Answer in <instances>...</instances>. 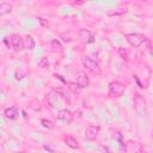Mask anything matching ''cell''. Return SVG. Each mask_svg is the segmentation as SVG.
<instances>
[{
    "mask_svg": "<svg viewBox=\"0 0 153 153\" xmlns=\"http://www.w3.org/2000/svg\"><path fill=\"white\" fill-rule=\"evenodd\" d=\"M143 153H149V152H143Z\"/></svg>",
    "mask_w": 153,
    "mask_h": 153,
    "instance_id": "cell-21",
    "label": "cell"
},
{
    "mask_svg": "<svg viewBox=\"0 0 153 153\" xmlns=\"http://www.w3.org/2000/svg\"><path fill=\"white\" fill-rule=\"evenodd\" d=\"M131 153H142L140 149H137V151H135V152H131Z\"/></svg>",
    "mask_w": 153,
    "mask_h": 153,
    "instance_id": "cell-19",
    "label": "cell"
},
{
    "mask_svg": "<svg viewBox=\"0 0 153 153\" xmlns=\"http://www.w3.org/2000/svg\"><path fill=\"white\" fill-rule=\"evenodd\" d=\"M124 85L120 81H112L109 85V94L112 97H121L124 93Z\"/></svg>",
    "mask_w": 153,
    "mask_h": 153,
    "instance_id": "cell-1",
    "label": "cell"
},
{
    "mask_svg": "<svg viewBox=\"0 0 153 153\" xmlns=\"http://www.w3.org/2000/svg\"><path fill=\"white\" fill-rule=\"evenodd\" d=\"M126 39L130 45L137 48L146 41V37L143 35H141V33H128L126 36Z\"/></svg>",
    "mask_w": 153,
    "mask_h": 153,
    "instance_id": "cell-2",
    "label": "cell"
},
{
    "mask_svg": "<svg viewBox=\"0 0 153 153\" xmlns=\"http://www.w3.org/2000/svg\"><path fill=\"white\" fill-rule=\"evenodd\" d=\"M98 134H99V127L98 126H88L86 131H85V137L88 141H93L97 139Z\"/></svg>",
    "mask_w": 153,
    "mask_h": 153,
    "instance_id": "cell-4",
    "label": "cell"
},
{
    "mask_svg": "<svg viewBox=\"0 0 153 153\" xmlns=\"http://www.w3.org/2000/svg\"><path fill=\"white\" fill-rule=\"evenodd\" d=\"M57 118L60 121H63V122H71L72 118H73V115H72V112L69 110L63 109V110H60L57 112Z\"/></svg>",
    "mask_w": 153,
    "mask_h": 153,
    "instance_id": "cell-8",
    "label": "cell"
},
{
    "mask_svg": "<svg viewBox=\"0 0 153 153\" xmlns=\"http://www.w3.org/2000/svg\"><path fill=\"white\" fill-rule=\"evenodd\" d=\"M49 66V61L47 57H42L39 61H38V67H42V68H45Z\"/></svg>",
    "mask_w": 153,
    "mask_h": 153,
    "instance_id": "cell-16",
    "label": "cell"
},
{
    "mask_svg": "<svg viewBox=\"0 0 153 153\" xmlns=\"http://www.w3.org/2000/svg\"><path fill=\"white\" fill-rule=\"evenodd\" d=\"M17 115H18V110H17L16 108H13V106H12V108H8V109L5 110V116H6L7 118H10V120L16 118Z\"/></svg>",
    "mask_w": 153,
    "mask_h": 153,
    "instance_id": "cell-11",
    "label": "cell"
},
{
    "mask_svg": "<svg viewBox=\"0 0 153 153\" xmlns=\"http://www.w3.org/2000/svg\"><path fill=\"white\" fill-rule=\"evenodd\" d=\"M65 142H66V145H67L68 147H71V148H78V147H79L78 141H76L73 136H67V137L65 139Z\"/></svg>",
    "mask_w": 153,
    "mask_h": 153,
    "instance_id": "cell-13",
    "label": "cell"
},
{
    "mask_svg": "<svg viewBox=\"0 0 153 153\" xmlns=\"http://www.w3.org/2000/svg\"><path fill=\"white\" fill-rule=\"evenodd\" d=\"M51 48L54 51H61L62 50V47H61V43L57 41V39H54L51 42Z\"/></svg>",
    "mask_w": 153,
    "mask_h": 153,
    "instance_id": "cell-15",
    "label": "cell"
},
{
    "mask_svg": "<svg viewBox=\"0 0 153 153\" xmlns=\"http://www.w3.org/2000/svg\"><path fill=\"white\" fill-rule=\"evenodd\" d=\"M88 84H90V80H88V76L86 75V73L78 72V74H76V85L80 88H84V87H87Z\"/></svg>",
    "mask_w": 153,
    "mask_h": 153,
    "instance_id": "cell-5",
    "label": "cell"
},
{
    "mask_svg": "<svg viewBox=\"0 0 153 153\" xmlns=\"http://www.w3.org/2000/svg\"><path fill=\"white\" fill-rule=\"evenodd\" d=\"M23 45L25 49H29V50H32L35 48V41L32 38V36L30 35H26L24 37V41H23Z\"/></svg>",
    "mask_w": 153,
    "mask_h": 153,
    "instance_id": "cell-10",
    "label": "cell"
},
{
    "mask_svg": "<svg viewBox=\"0 0 153 153\" xmlns=\"http://www.w3.org/2000/svg\"><path fill=\"white\" fill-rule=\"evenodd\" d=\"M81 62H82L84 67H85L86 69L91 71V72H96V71L98 69V63H97L94 60H92L91 57H87V56H86V57H82Z\"/></svg>",
    "mask_w": 153,
    "mask_h": 153,
    "instance_id": "cell-6",
    "label": "cell"
},
{
    "mask_svg": "<svg viewBox=\"0 0 153 153\" xmlns=\"http://www.w3.org/2000/svg\"><path fill=\"white\" fill-rule=\"evenodd\" d=\"M11 10H12L11 4H8V2H1L0 4V16L7 14L8 12H11Z\"/></svg>",
    "mask_w": 153,
    "mask_h": 153,
    "instance_id": "cell-12",
    "label": "cell"
},
{
    "mask_svg": "<svg viewBox=\"0 0 153 153\" xmlns=\"http://www.w3.org/2000/svg\"><path fill=\"white\" fill-rule=\"evenodd\" d=\"M1 92H2V87L0 86V93H1Z\"/></svg>",
    "mask_w": 153,
    "mask_h": 153,
    "instance_id": "cell-20",
    "label": "cell"
},
{
    "mask_svg": "<svg viewBox=\"0 0 153 153\" xmlns=\"http://www.w3.org/2000/svg\"><path fill=\"white\" fill-rule=\"evenodd\" d=\"M42 124H43V127H45V128H51V127H53V123H51L50 121H48V120H42Z\"/></svg>",
    "mask_w": 153,
    "mask_h": 153,
    "instance_id": "cell-17",
    "label": "cell"
},
{
    "mask_svg": "<svg viewBox=\"0 0 153 153\" xmlns=\"http://www.w3.org/2000/svg\"><path fill=\"white\" fill-rule=\"evenodd\" d=\"M134 104H135V109L136 111L140 114V115H146L147 114V104H146V100L141 97V96H136L135 97V100H134Z\"/></svg>",
    "mask_w": 153,
    "mask_h": 153,
    "instance_id": "cell-3",
    "label": "cell"
},
{
    "mask_svg": "<svg viewBox=\"0 0 153 153\" xmlns=\"http://www.w3.org/2000/svg\"><path fill=\"white\" fill-rule=\"evenodd\" d=\"M23 78H24V74H19V72L16 73V79H17V80H22Z\"/></svg>",
    "mask_w": 153,
    "mask_h": 153,
    "instance_id": "cell-18",
    "label": "cell"
},
{
    "mask_svg": "<svg viewBox=\"0 0 153 153\" xmlns=\"http://www.w3.org/2000/svg\"><path fill=\"white\" fill-rule=\"evenodd\" d=\"M11 43H12V47L14 48V50H22L23 49V39H22V37L19 36V35H17V33H14V35H12L11 36Z\"/></svg>",
    "mask_w": 153,
    "mask_h": 153,
    "instance_id": "cell-7",
    "label": "cell"
},
{
    "mask_svg": "<svg viewBox=\"0 0 153 153\" xmlns=\"http://www.w3.org/2000/svg\"><path fill=\"white\" fill-rule=\"evenodd\" d=\"M79 37H80L84 42H86V43H92V42H93V35H92L88 30H86V29L80 30Z\"/></svg>",
    "mask_w": 153,
    "mask_h": 153,
    "instance_id": "cell-9",
    "label": "cell"
},
{
    "mask_svg": "<svg viewBox=\"0 0 153 153\" xmlns=\"http://www.w3.org/2000/svg\"><path fill=\"white\" fill-rule=\"evenodd\" d=\"M126 12H127V8L126 7H117V8H114V10L108 11V16H120V14H123Z\"/></svg>",
    "mask_w": 153,
    "mask_h": 153,
    "instance_id": "cell-14",
    "label": "cell"
}]
</instances>
